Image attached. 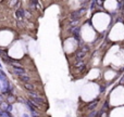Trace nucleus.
<instances>
[{
  "instance_id": "f257e3e1",
  "label": "nucleus",
  "mask_w": 124,
  "mask_h": 117,
  "mask_svg": "<svg viewBox=\"0 0 124 117\" xmlns=\"http://www.w3.org/2000/svg\"><path fill=\"white\" fill-rule=\"evenodd\" d=\"M12 73L16 76L21 77L23 75H25V68H23L21 65H15V64H12Z\"/></svg>"
},
{
  "instance_id": "f03ea898",
  "label": "nucleus",
  "mask_w": 124,
  "mask_h": 117,
  "mask_svg": "<svg viewBox=\"0 0 124 117\" xmlns=\"http://www.w3.org/2000/svg\"><path fill=\"white\" fill-rule=\"evenodd\" d=\"M86 12V10H85V8H82V9H79V10H77V11H75L73 14H71V19L73 20V21H78V19L81 16H83V14Z\"/></svg>"
},
{
  "instance_id": "7ed1b4c3",
  "label": "nucleus",
  "mask_w": 124,
  "mask_h": 117,
  "mask_svg": "<svg viewBox=\"0 0 124 117\" xmlns=\"http://www.w3.org/2000/svg\"><path fill=\"white\" fill-rule=\"evenodd\" d=\"M23 87H24V89H26L27 91H30V92H33L35 90V85L34 83H23Z\"/></svg>"
},
{
  "instance_id": "20e7f679",
  "label": "nucleus",
  "mask_w": 124,
  "mask_h": 117,
  "mask_svg": "<svg viewBox=\"0 0 124 117\" xmlns=\"http://www.w3.org/2000/svg\"><path fill=\"white\" fill-rule=\"evenodd\" d=\"M20 80L22 81L23 83H30L31 81V77L28 76V75H23V76H21L20 77Z\"/></svg>"
},
{
  "instance_id": "39448f33",
  "label": "nucleus",
  "mask_w": 124,
  "mask_h": 117,
  "mask_svg": "<svg viewBox=\"0 0 124 117\" xmlns=\"http://www.w3.org/2000/svg\"><path fill=\"white\" fill-rule=\"evenodd\" d=\"M85 56V52H83V51H79V52H77L76 53V61L77 62H81V60Z\"/></svg>"
},
{
  "instance_id": "423d86ee",
  "label": "nucleus",
  "mask_w": 124,
  "mask_h": 117,
  "mask_svg": "<svg viewBox=\"0 0 124 117\" xmlns=\"http://www.w3.org/2000/svg\"><path fill=\"white\" fill-rule=\"evenodd\" d=\"M0 117H12V115L10 114V112L0 111Z\"/></svg>"
},
{
  "instance_id": "0eeeda50",
  "label": "nucleus",
  "mask_w": 124,
  "mask_h": 117,
  "mask_svg": "<svg viewBox=\"0 0 124 117\" xmlns=\"http://www.w3.org/2000/svg\"><path fill=\"white\" fill-rule=\"evenodd\" d=\"M15 101V96H13V94H11V96H8V98H7V102L8 103H13Z\"/></svg>"
},
{
  "instance_id": "6e6552de",
  "label": "nucleus",
  "mask_w": 124,
  "mask_h": 117,
  "mask_svg": "<svg viewBox=\"0 0 124 117\" xmlns=\"http://www.w3.org/2000/svg\"><path fill=\"white\" fill-rule=\"evenodd\" d=\"M3 102H4V101H3V96L0 94V104H1V103H3Z\"/></svg>"
}]
</instances>
